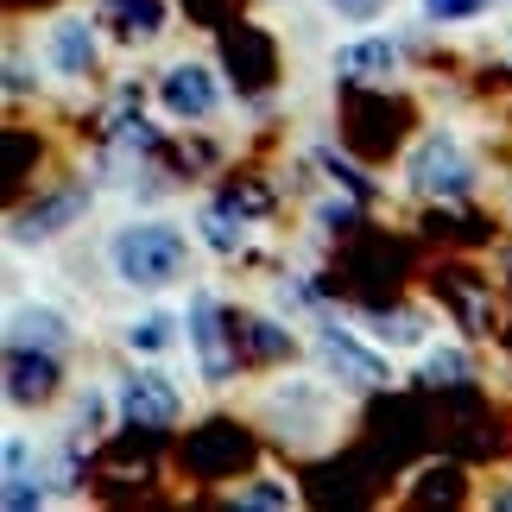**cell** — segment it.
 Instances as JSON below:
<instances>
[{"instance_id":"obj_1","label":"cell","mask_w":512,"mask_h":512,"mask_svg":"<svg viewBox=\"0 0 512 512\" xmlns=\"http://www.w3.org/2000/svg\"><path fill=\"white\" fill-rule=\"evenodd\" d=\"M184 266H190V241H184V228H171V222H127V228H114V241H108V272L121 285L159 291L171 279H184Z\"/></svg>"},{"instance_id":"obj_2","label":"cell","mask_w":512,"mask_h":512,"mask_svg":"<svg viewBox=\"0 0 512 512\" xmlns=\"http://www.w3.org/2000/svg\"><path fill=\"white\" fill-rule=\"evenodd\" d=\"M405 177L424 196H468V190H475V165H468V152H462L456 133H424Z\"/></svg>"},{"instance_id":"obj_3","label":"cell","mask_w":512,"mask_h":512,"mask_svg":"<svg viewBox=\"0 0 512 512\" xmlns=\"http://www.w3.org/2000/svg\"><path fill=\"white\" fill-rule=\"evenodd\" d=\"M190 342H196V361H203V380H209V386H228V380H234V354H228V342H222L215 298H203V291L190 298Z\"/></svg>"},{"instance_id":"obj_4","label":"cell","mask_w":512,"mask_h":512,"mask_svg":"<svg viewBox=\"0 0 512 512\" xmlns=\"http://www.w3.org/2000/svg\"><path fill=\"white\" fill-rule=\"evenodd\" d=\"M159 102L177 121H203V114H215V76L203 64H171L159 83Z\"/></svg>"},{"instance_id":"obj_5","label":"cell","mask_w":512,"mask_h":512,"mask_svg":"<svg viewBox=\"0 0 512 512\" xmlns=\"http://www.w3.org/2000/svg\"><path fill=\"white\" fill-rule=\"evenodd\" d=\"M121 411H127L133 424L165 430V424H171L184 405H177V392H171L165 373H127V380H121Z\"/></svg>"},{"instance_id":"obj_6","label":"cell","mask_w":512,"mask_h":512,"mask_svg":"<svg viewBox=\"0 0 512 512\" xmlns=\"http://www.w3.org/2000/svg\"><path fill=\"white\" fill-rule=\"evenodd\" d=\"M392 70H399V45L392 38H361V45L336 51V76H348V83H386Z\"/></svg>"},{"instance_id":"obj_7","label":"cell","mask_w":512,"mask_h":512,"mask_svg":"<svg viewBox=\"0 0 512 512\" xmlns=\"http://www.w3.org/2000/svg\"><path fill=\"white\" fill-rule=\"evenodd\" d=\"M51 64L64 70V76H83L95 64V32H89L83 13H70V19H57V26H51Z\"/></svg>"},{"instance_id":"obj_8","label":"cell","mask_w":512,"mask_h":512,"mask_svg":"<svg viewBox=\"0 0 512 512\" xmlns=\"http://www.w3.org/2000/svg\"><path fill=\"white\" fill-rule=\"evenodd\" d=\"M317 348H323V361L336 367V373H348V386H380V380H386V367L373 361L367 348H354V342L342 336V329H323Z\"/></svg>"},{"instance_id":"obj_9","label":"cell","mask_w":512,"mask_h":512,"mask_svg":"<svg viewBox=\"0 0 512 512\" xmlns=\"http://www.w3.org/2000/svg\"><path fill=\"white\" fill-rule=\"evenodd\" d=\"M7 373H13V380H7V399H13V405H26V399H45V392H51V380H57V367H51V354H45V348H38V354L13 348V354H7Z\"/></svg>"},{"instance_id":"obj_10","label":"cell","mask_w":512,"mask_h":512,"mask_svg":"<svg viewBox=\"0 0 512 512\" xmlns=\"http://www.w3.org/2000/svg\"><path fill=\"white\" fill-rule=\"evenodd\" d=\"M57 342H64V317H57V310H45V304L13 310V336H7V348H57Z\"/></svg>"},{"instance_id":"obj_11","label":"cell","mask_w":512,"mask_h":512,"mask_svg":"<svg viewBox=\"0 0 512 512\" xmlns=\"http://www.w3.org/2000/svg\"><path fill=\"white\" fill-rule=\"evenodd\" d=\"M102 13L121 26L127 38H152L165 26V13H159V0H102Z\"/></svg>"},{"instance_id":"obj_12","label":"cell","mask_w":512,"mask_h":512,"mask_svg":"<svg viewBox=\"0 0 512 512\" xmlns=\"http://www.w3.org/2000/svg\"><path fill=\"white\" fill-rule=\"evenodd\" d=\"M83 209V196H57V203H45V209H26L19 215V241H45V234H57V222H70V215Z\"/></svg>"},{"instance_id":"obj_13","label":"cell","mask_w":512,"mask_h":512,"mask_svg":"<svg viewBox=\"0 0 512 512\" xmlns=\"http://www.w3.org/2000/svg\"><path fill=\"white\" fill-rule=\"evenodd\" d=\"M171 317H140V323H127V348H140V354H165L171 348Z\"/></svg>"},{"instance_id":"obj_14","label":"cell","mask_w":512,"mask_h":512,"mask_svg":"<svg viewBox=\"0 0 512 512\" xmlns=\"http://www.w3.org/2000/svg\"><path fill=\"white\" fill-rule=\"evenodd\" d=\"M367 329H373L380 342H418V336H424L411 310H399V317H367Z\"/></svg>"},{"instance_id":"obj_15","label":"cell","mask_w":512,"mask_h":512,"mask_svg":"<svg viewBox=\"0 0 512 512\" xmlns=\"http://www.w3.org/2000/svg\"><path fill=\"white\" fill-rule=\"evenodd\" d=\"M424 13L437 19V26H456V19H475V13H487V0H424Z\"/></svg>"},{"instance_id":"obj_16","label":"cell","mask_w":512,"mask_h":512,"mask_svg":"<svg viewBox=\"0 0 512 512\" xmlns=\"http://www.w3.org/2000/svg\"><path fill=\"white\" fill-rule=\"evenodd\" d=\"M424 373H430V380H443V386H449V380H462V373H468V361H462L456 348H430V354H424Z\"/></svg>"},{"instance_id":"obj_17","label":"cell","mask_w":512,"mask_h":512,"mask_svg":"<svg viewBox=\"0 0 512 512\" xmlns=\"http://www.w3.org/2000/svg\"><path fill=\"white\" fill-rule=\"evenodd\" d=\"M203 228H209V247H241V222H228V209H209L203 215Z\"/></svg>"},{"instance_id":"obj_18","label":"cell","mask_w":512,"mask_h":512,"mask_svg":"<svg viewBox=\"0 0 512 512\" xmlns=\"http://www.w3.org/2000/svg\"><path fill=\"white\" fill-rule=\"evenodd\" d=\"M241 506H291V487H241Z\"/></svg>"},{"instance_id":"obj_19","label":"cell","mask_w":512,"mask_h":512,"mask_svg":"<svg viewBox=\"0 0 512 512\" xmlns=\"http://www.w3.org/2000/svg\"><path fill=\"white\" fill-rule=\"evenodd\" d=\"M329 7H336V13H348V19H373V13L386 7V0H329Z\"/></svg>"}]
</instances>
